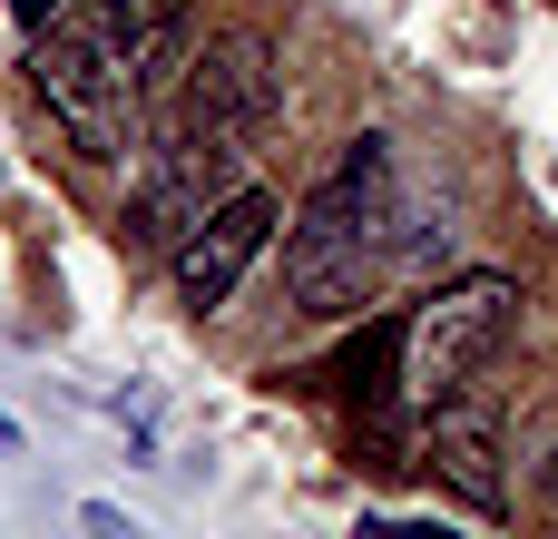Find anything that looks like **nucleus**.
<instances>
[{
	"mask_svg": "<svg viewBox=\"0 0 558 539\" xmlns=\"http://www.w3.org/2000/svg\"><path fill=\"white\" fill-rule=\"evenodd\" d=\"M402 255V187H392V147L383 137H353L343 167L304 196L294 236H284V285L304 314H363L383 295Z\"/></svg>",
	"mask_w": 558,
	"mask_h": 539,
	"instance_id": "1",
	"label": "nucleus"
},
{
	"mask_svg": "<svg viewBox=\"0 0 558 539\" xmlns=\"http://www.w3.org/2000/svg\"><path fill=\"white\" fill-rule=\"evenodd\" d=\"M29 79L49 98V118L69 128L78 157H128L137 147V49L118 39V20H49L39 49H29Z\"/></svg>",
	"mask_w": 558,
	"mask_h": 539,
	"instance_id": "2",
	"label": "nucleus"
},
{
	"mask_svg": "<svg viewBox=\"0 0 558 539\" xmlns=\"http://www.w3.org/2000/svg\"><path fill=\"white\" fill-rule=\"evenodd\" d=\"M510 304H520L510 275H461V285H441V295L402 324V403H412V412L451 403V393L481 373V354L500 344Z\"/></svg>",
	"mask_w": 558,
	"mask_h": 539,
	"instance_id": "3",
	"label": "nucleus"
},
{
	"mask_svg": "<svg viewBox=\"0 0 558 539\" xmlns=\"http://www.w3.org/2000/svg\"><path fill=\"white\" fill-rule=\"evenodd\" d=\"M265 236H275V196L265 187H235L226 206H206L186 226V245H177V304L186 314H216L245 285V265L265 255Z\"/></svg>",
	"mask_w": 558,
	"mask_h": 539,
	"instance_id": "4",
	"label": "nucleus"
},
{
	"mask_svg": "<svg viewBox=\"0 0 558 539\" xmlns=\"http://www.w3.org/2000/svg\"><path fill=\"white\" fill-rule=\"evenodd\" d=\"M432 471L471 501V511H510V481H500V432L481 403H432Z\"/></svg>",
	"mask_w": 558,
	"mask_h": 539,
	"instance_id": "5",
	"label": "nucleus"
},
{
	"mask_svg": "<svg viewBox=\"0 0 558 539\" xmlns=\"http://www.w3.org/2000/svg\"><path fill=\"white\" fill-rule=\"evenodd\" d=\"M520 462H530V501L558 520V412H539V422H530V452H520Z\"/></svg>",
	"mask_w": 558,
	"mask_h": 539,
	"instance_id": "6",
	"label": "nucleus"
},
{
	"mask_svg": "<svg viewBox=\"0 0 558 539\" xmlns=\"http://www.w3.org/2000/svg\"><path fill=\"white\" fill-rule=\"evenodd\" d=\"M10 10H20V20H29V29H49V20H59V10H69V0H10Z\"/></svg>",
	"mask_w": 558,
	"mask_h": 539,
	"instance_id": "7",
	"label": "nucleus"
},
{
	"mask_svg": "<svg viewBox=\"0 0 558 539\" xmlns=\"http://www.w3.org/2000/svg\"><path fill=\"white\" fill-rule=\"evenodd\" d=\"M0 452H20V422H10V412H0Z\"/></svg>",
	"mask_w": 558,
	"mask_h": 539,
	"instance_id": "8",
	"label": "nucleus"
}]
</instances>
